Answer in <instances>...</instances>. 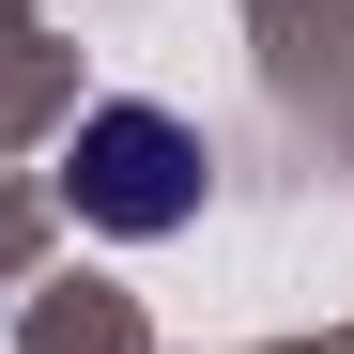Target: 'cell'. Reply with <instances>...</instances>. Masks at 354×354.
<instances>
[{"label":"cell","instance_id":"6da1fadb","mask_svg":"<svg viewBox=\"0 0 354 354\" xmlns=\"http://www.w3.org/2000/svg\"><path fill=\"white\" fill-rule=\"evenodd\" d=\"M62 201L108 231V247H154V231H185L201 216V124L185 108H77V139H62Z\"/></svg>","mask_w":354,"mask_h":354}]
</instances>
